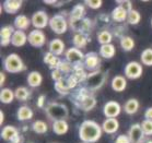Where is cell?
I'll return each mask as SVG.
<instances>
[{"label":"cell","instance_id":"1","mask_svg":"<svg viewBox=\"0 0 152 143\" xmlns=\"http://www.w3.org/2000/svg\"><path fill=\"white\" fill-rule=\"evenodd\" d=\"M102 127L97 122L93 120H86L80 126L79 136L84 142H96L102 136Z\"/></svg>","mask_w":152,"mask_h":143},{"label":"cell","instance_id":"2","mask_svg":"<svg viewBox=\"0 0 152 143\" xmlns=\"http://www.w3.org/2000/svg\"><path fill=\"white\" fill-rule=\"evenodd\" d=\"M46 113L49 118L54 120H65L68 117V108L66 105L58 104V103H52L47 106Z\"/></svg>","mask_w":152,"mask_h":143},{"label":"cell","instance_id":"3","mask_svg":"<svg viewBox=\"0 0 152 143\" xmlns=\"http://www.w3.org/2000/svg\"><path fill=\"white\" fill-rule=\"evenodd\" d=\"M4 69L10 73H18L25 69L22 59L17 54H10L4 60Z\"/></svg>","mask_w":152,"mask_h":143},{"label":"cell","instance_id":"4","mask_svg":"<svg viewBox=\"0 0 152 143\" xmlns=\"http://www.w3.org/2000/svg\"><path fill=\"white\" fill-rule=\"evenodd\" d=\"M49 26L56 34H64V33H66L67 28H68V22L64 17L56 14L50 19Z\"/></svg>","mask_w":152,"mask_h":143},{"label":"cell","instance_id":"5","mask_svg":"<svg viewBox=\"0 0 152 143\" xmlns=\"http://www.w3.org/2000/svg\"><path fill=\"white\" fill-rule=\"evenodd\" d=\"M104 82H105V75L103 74V72H101L99 70L88 74V77H86V84L91 90L100 89Z\"/></svg>","mask_w":152,"mask_h":143},{"label":"cell","instance_id":"6","mask_svg":"<svg viewBox=\"0 0 152 143\" xmlns=\"http://www.w3.org/2000/svg\"><path fill=\"white\" fill-rule=\"evenodd\" d=\"M142 74V66L137 61H130L125 67V75L129 79H138Z\"/></svg>","mask_w":152,"mask_h":143},{"label":"cell","instance_id":"7","mask_svg":"<svg viewBox=\"0 0 152 143\" xmlns=\"http://www.w3.org/2000/svg\"><path fill=\"white\" fill-rule=\"evenodd\" d=\"M49 21L50 20L45 11H37L32 17V23L37 30L46 28L47 25H49Z\"/></svg>","mask_w":152,"mask_h":143},{"label":"cell","instance_id":"8","mask_svg":"<svg viewBox=\"0 0 152 143\" xmlns=\"http://www.w3.org/2000/svg\"><path fill=\"white\" fill-rule=\"evenodd\" d=\"M28 41L32 46L34 47H41L45 44L46 36L41 30H34L32 31L28 36Z\"/></svg>","mask_w":152,"mask_h":143},{"label":"cell","instance_id":"9","mask_svg":"<svg viewBox=\"0 0 152 143\" xmlns=\"http://www.w3.org/2000/svg\"><path fill=\"white\" fill-rule=\"evenodd\" d=\"M121 105L117 102L110 101L104 105L103 113L107 118H116L119 114H121Z\"/></svg>","mask_w":152,"mask_h":143},{"label":"cell","instance_id":"10","mask_svg":"<svg viewBox=\"0 0 152 143\" xmlns=\"http://www.w3.org/2000/svg\"><path fill=\"white\" fill-rule=\"evenodd\" d=\"M67 61L70 63H79L84 59L83 52L77 47H71L66 52Z\"/></svg>","mask_w":152,"mask_h":143},{"label":"cell","instance_id":"11","mask_svg":"<svg viewBox=\"0 0 152 143\" xmlns=\"http://www.w3.org/2000/svg\"><path fill=\"white\" fill-rule=\"evenodd\" d=\"M1 138L6 141H11V143H15V140L19 138L18 129L13 126H6L1 130Z\"/></svg>","mask_w":152,"mask_h":143},{"label":"cell","instance_id":"12","mask_svg":"<svg viewBox=\"0 0 152 143\" xmlns=\"http://www.w3.org/2000/svg\"><path fill=\"white\" fill-rule=\"evenodd\" d=\"M143 130H142L141 125L135 123L132 125L130 130H129V138L132 143H139L141 142L142 138H143Z\"/></svg>","mask_w":152,"mask_h":143},{"label":"cell","instance_id":"13","mask_svg":"<svg viewBox=\"0 0 152 143\" xmlns=\"http://www.w3.org/2000/svg\"><path fill=\"white\" fill-rule=\"evenodd\" d=\"M14 32L15 31L13 30L12 26H4V28H1V31H0V42H1V46H7L10 44Z\"/></svg>","mask_w":152,"mask_h":143},{"label":"cell","instance_id":"14","mask_svg":"<svg viewBox=\"0 0 152 143\" xmlns=\"http://www.w3.org/2000/svg\"><path fill=\"white\" fill-rule=\"evenodd\" d=\"M118 128H119V123L116 118H107L103 122V126H102L104 132L108 133V134L115 133L118 130Z\"/></svg>","mask_w":152,"mask_h":143},{"label":"cell","instance_id":"15","mask_svg":"<svg viewBox=\"0 0 152 143\" xmlns=\"http://www.w3.org/2000/svg\"><path fill=\"white\" fill-rule=\"evenodd\" d=\"M22 4L23 2L21 0H6L4 2V8L7 13L14 14L20 10Z\"/></svg>","mask_w":152,"mask_h":143},{"label":"cell","instance_id":"16","mask_svg":"<svg viewBox=\"0 0 152 143\" xmlns=\"http://www.w3.org/2000/svg\"><path fill=\"white\" fill-rule=\"evenodd\" d=\"M49 50L56 56H60L64 52V50H65V43L59 38L53 39L50 44H49Z\"/></svg>","mask_w":152,"mask_h":143},{"label":"cell","instance_id":"17","mask_svg":"<svg viewBox=\"0 0 152 143\" xmlns=\"http://www.w3.org/2000/svg\"><path fill=\"white\" fill-rule=\"evenodd\" d=\"M28 41V36L25 35V33L23 31H15L14 32L13 36H12V39H11V44L15 47H21L23 46Z\"/></svg>","mask_w":152,"mask_h":143},{"label":"cell","instance_id":"18","mask_svg":"<svg viewBox=\"0 0 152 143\" xmlns=\"http://www.w3.org/2000/svg\"><path fill=\"white\" fill-rule=\"evenodd\" d=\"M127 86V80L123 75H116L112 81V89L116 92H123Z\"/></svg>","mask_w":152,"mask_h":143},{"label":"cell","instance_id":"19","mask_svg":"<svg viewBox=\"0 0 152 143\" xmlns=\"http://www.w3.org/2000/svg\"><path fill=\"white\" fill-rule=\"evenodd\" d=\"M99 63H100V59H99V57H97L96 54H94V52H89V54H86V59H84V65L88 69L90 70H94L99 66Z\"/></svg>","mask_w":152,"mask_h":143},{"label":"cell","instance_id":"20","mask_svg":"<svg viewBox=\"0 0 152 143\" xmlns=\"http://www.w3.org/2000/svg\"><path fill=\"white\" fill-rule=\"evenodd\" d=\"M127 17H128V11L125 8L121 7V6L116 7L113 10V12H112V17L116 22L125 21V20H127Z\"/></svg>","mask_w":152,"mask_h":143},{"label":"cell","instance_id":"21","mask_svg":"<svg viewBox=\"0 0 152 143\" xmlns=\"http://www.w3.org/2000/svg\"><path fill=\"white\" fill-rule=\"evenodd\" d=\"M44 62H45L46 65H48L50 68H54V70L58 69L59 66L61 65V61L59 60L58 56L52 54L50 52L45 54V56H44Z\"/></svg>","mask_w":152,"mask_h":143},{"label":"cell","instance_id":"22","mask_svg":"<svg viewBox=\"0 0 152 143\" xmlns=\"http://www.w3.org/2000/svg\"><path fill=\"white\" fill-rule=\"evenodd\" d=\"M68 129H69V126H68L66 120H56L53 123V130L56 134L62 136V134L68 132Z\"/></svg>","mask_w":152,"mask_h":143},{"label":"cell","instance_id":"23","mask_svg":"<svg viewBox=\"0 0 152 143\" xmlns=\"http://www.w3.org/2000/svg\"><path fill=\"white\" fill-rule=\"evenodd\" d=\"M43 77L38 71H32L28 75V84L32 87H37L42 84Z\"/></svg>","mask_w":152,"mask_h":143},{"label":"cell","instance_id":"24","mask_svg":"<svg viewBox=\"0 0 152 143\" xmlns=\"http://www.w3.org/2000/svg\"><path fill=\"white\" fill-rule=\"evenodd\" d=\"M17 117L19 120H30L33 117V110H32L28 106H21L20 108L18 109Z\"/></svg>","mask_w":152,"mask_h":143},{"label":"cell","instance_id":"25","mask_svg":"<svg viewBox=\"0 0 152 143\" xmlns=\"http://www.w3.org/2000/svg\"><path fill=\"white\" fill-rule=\"evenodd\" d=\"M30 23H31V21L25 15H18L15 17V20H14V26L19 31H24V30H26L30 26Z\"/></svg>","mask_w":152,"mask_h":143},{"label":"cell","instance_id":"26","mask_svg":"<svg viewBox=\"0 0 152 143\" xmlns=\"http://www.w3.org/2000/svg\"><path fill=\"white\" fill-rule=\"evenodd\" d=\"M100 55L105 59H111L115 56V47L112 44L102 45L100 48Z\"/></svg>","mask_w":152,"mask_h":143},{"label":"cell","instance_id":"27","mask_svg":"<svg viewBox=\"0 0 152 143\" xmlns=\"http://www.w3.org/2000/svg\"><path fill=\"white\" fill-rule=\"evenodd\" d=\"M139 108V102L136 98H130L125 103L124 109L128 115H134Z\"/></svg>","mask_w":152,"mask_h":143},{"label":"cell","instance_id":"28","mask_svg":"<svg viewBox=\"0 0 152 143\" xmlns=\"http://www.w3.org/2000/svg\"><path fill=\"white\" fill-rule=\"evenodd\" d=\"M15 97V94L14 92L10 89H2L1 90V93H0V101L2 102L4 104H9V103H12Z\"/></svg>","mask_w":152,"mask_h":143},{"label":"cell","instance_id":"29","mask_svg":"<svg viewBox=\"0 0 152 143\" xmlns=\"http://www.w3.org/2000/svg\"><path fill=\"white\" fill-rule=\"evenodd\" d=\"M84 13H86V10H84V7L82 4H77L76 7H73L72 11H71V17L70 20H82L83 17H84Z\"/></svg>","mask_w":152,"mask_h":143},{"label":"cell","instance_id":"30","mask_svg":"<svg viewBox=\"0 0 152 143\" xmlns=\"http://www.w3.org/2000/svg\"><path fill=\"white\" fill-rule=\"evenodd\" d=\"M95 105H96L95 98L90 96V95L84 96V97L82 98V101H81V107H82L84 110H91Z\"/></svg>","mask_w":152,"mask_h":143},{"label":"cell","instance_id":"31","mask_svg":"<svg viewBox=\"0 0 152 143\" xmlns=\"http://www.w3.org/2000/svg\"><path fill=\"white\" fill-rule=\"evenodd\" d=\"M72 42H73V44L76 45L77 48H83V47L86 46L88 39H86V37L84 36V34H82V33H77V34H75V36H73Z\"/></svg>","mask_w":152,"mask_h":143},{"label":"cell","instance_id":"32","mask_svg":"<svg viewBox=\"0 0 152 143\" xmlns=\"http://www.w3.org/2000/svg\"><path fill=\"white\" fill-rule=\"evenodd\" d=\"M121 46L124 50L130 52V50H132L134 47H135V41H134L132 37H129V36H124V37L121 39Z\"/></svg>","mask_w":152,"mask_h":143},{"label":"cell","instance_id":"33","mask_svg":"<svg viewBox=\"0 0 152 143\" xmlns=\"http://www.w3.org/2000/svg\"><path fill=\"white\" fill-rule=\"evenodd\" d=\"M34 132L38 133V134H42V133H45L47 130H48V126L45 121H42V120H36V121L33 122V126H32Z\"/></svg>","mask_w":152,"mask_h":143},{"label":"cell","instance_id":"34","mask_svg":"<svg viewBox=\"0 0 152 143\" xmlns=\"http://www.w3.org/2000/svg\"><path fill=\"white\" fill-rule=\"evenodd\" d=\"M140 20H141V15H140V13H139L137 10H134V9H132V11L128 12L127 21L129 24H132V25L138 24L139 22H140Z\"/></svg>","mask_w":152,"mask_h":143},{"label":"cell","instance_id":"35","mask_svg":"<svg viewBox=\"0 0 152 143\" xmlns=\"http://www.w3.org/2000/svg\"><path fill=\"white\" fill-rule=\"evenodd\" d=\"M141 62L145 66H152V48H147L141 52Z\"/></svg>","mask_w":152,"mask_h":143},{"label":"cell","instance_id":"36","mask_svg":"<svg viewBox=\"0 0 152 143\" xmlns=\"http://www.w3.org/2000/svg\"><path fill=\"white\" fill-rule=\"evenodd\" d=\"M14 94H15V98H18L19 101H26L30 97V92L24 86L18 87L15 92H14Z\"/></svg>","mask_w":152,"mask_h":143},{"label":"cell","instance_id":"37","mask_svg":"<svg viewBox=\"0 0 152 143\" xmlns=\"http://www.w3.org/2000/svg\"><path fill=\"white\" fill-rule=\"evenodd\" d=\"M97 41H99V43L101 44V46L107 45V44H110L112 41V34L108 31L100 32L99 35H97Z\"/></svg>","mask_w":152,"mask_h":143},{"label":"cell","instance_id":"38","mask_svg":"<svg viewBox=\"0 0 152 143\" xmlns=\"http://www.w3.org/2000/svg\"><path fill=\"white\" fill-rule=\"evenodd\" d=\"M141 127L145 136H152V120L145 119V121L141 123Z\"/></svg>","mask_w":152,"mask_h":143},{"label":"cell","instance_id":"39","mask_svg":"<svg viewBox=\"0 0 152 143\" xmlns=\"http://www.w3.org/2000/svg\"><path fill=\"white\" fill-rule=\"evenodd\" d=\"M86 4L88 7H90L91 9H100L101 6L103 4V1H101V0H86Z\"/></svg>","mask_w":152,"mask_h":143},{"label":"cell","instance_id":"40","mask_svg":"<svg viewBox=\"0 0 152 143\" xmlns=\"http://www.w3.org/2000/svg\"><path fill=\"white\" fill-rule=\"evenodd\" d=\"M52 78L56 81V82H59L60 80H62V79H64V78H62V72H61V71H60L59 69L53 70V72H52Z\"/></svg>","mask_w":152,"mask_h":143},{"label":"cell","instance_id":"41","mask_svg":"<svg viewBox=\"0 0 152 143\" xmlns=\"http://www.w3.org/2000/svg\"><path fill=\"white\" fill-rule=\"evenodd\" d=\"M115 143H132L130 141V138L128 136H125V134H121V136H118Z\"/></svg>","mask_w":152,"mask_h":143},{"label":"cell","instance_id":"42","mask_svg":"<svg viewBox=\"0 0 152 143\" xmlns=\"http://www.w3.org/2000/svg\"><path fill=\"white\" fill-rule=\"evenodd\" d=\"M61 72H70L71 71V66L68 62H61V65L58 68Z\"/></svg>","mask_w":152,"mask_h":143},{"label":"cell","instance_id":"43","mask_svg":"<svg viewBox=\"0 0 152 143\" xmlns=\"http://www.w3.org/2000/svg\"><path fill=\"white\" fill-rule=\"evenodd\" d=\"M117 4H119V6H121L123 8H125L128 12L132 10V2H130V1H117Z\"/></svg>","mask_w":152,"mask_h":143},{"label":"cell","instance_id":"44","mask_svg":"<svg viewBox=\"0 0 152 143\" xmlns=\"http://www.w3.org/2000/svg\"><path fill=\"white\" fill-rule=\"evenodd\" d=\"M145 119H149V120H152V107L148 108L145 113Z\"/></svg>","mask_w":152,"mask_h":143},{"label":"cell","instance_id":"45","mask_svg":"<svg viewBox=\"0 0 152 143\" xmlns=\"http://www.w3.org/2000/svg\"><path fill=\"white\" fill-rule=\"evenodd\" d=\"M0 77H1V81H0V85L2 86L4 83V79H6V77H4V72H1V74H0Z\"/></svg>","mask_w":152,"mask_h":143},{"label":"cell","instance_id":"46","mask_svg":"<svg viewBox=\"0 0 152 143\" xmlns=\"http://www.w3.org/2000/svg\"><path fill=\"white\" fill-rule=\"evenodd\" d=\"M4 112H2V110H1V112H0V123H1V125H2V123H4Z\"/></svg>","mask_w":152,"mask_h":143},{"label":"cell","instance_id":"47","mask_svg":"<svg viewBox=\"0 0 152 143\" xmlns=\"http://www.w3.org/2000/svg\"><path fill=\"white\" fill-rule=\"evenodd\" d=\"M43 99H44V96H43V97H39V101H38V107H42V106H43Z\"/></svg>","mask_w":152,"mask_h":143},{"label":"cell","instance_id":"48","mask_svg":"<svg viewBox=\"0 0 152 143\" xmlns=\"http://www.w3.org/2000/svg\"><path fill=\"white\" fill-rule=\"evenodd\" d=\"M45 4H57L56 1H44Z\"/></svg>","mask_w":152,"mask_h":143},{"label":"cell","instance_id":"49","mask_svg":"<svg viewBox=\"0 0 152 143\" xmlns=\"http://www.w3.org/2000/svg\"><path fill=\"white\" fill-rule=\"evenodd\" d=\"M151 25H152V20H151Z\"/></svg>","mask_w":152,"mask_h":143}]
</instances>
